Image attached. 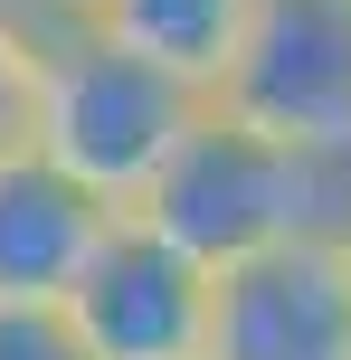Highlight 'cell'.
I'll use <instances>...</instances> for the list:
<instances>
[{
	"label": "cell",
	"instance_id": "8992f818",
	"mask_svg": "<svg viewBox=\"0 0 351 360\" xmlns=\"http://www.w3.org/2000/svg\"><path fill=\"white\" fill-rule=\"evenodd\" d=\"M114 218L124 209H105L48 152H0V304H67Z\"/></svg>",
	"mask_w": 351,
	"mask_h": 360
},
{
	"label": "cell",
	"instance_id": "52a82bcc",
	"mask_svg": "<svg viewBox=\"0 0 351 360\" xmlns=\"http://www.w3.org/2000/svg\"><path fill=\"white\" fill-rule=\"evenodd\" d=\"M247 19H257V0H105L95 29H105L114 48L152 57L162 76L219 95L228 67H238V48H247Z\"/></svg>",
	"mask_w": 351,
	"mask_h": 360
},
{
	"label": "cell",
	"instance_id": "6da1fadb",
	"mask_svg": "<svg viewBox=\"0 0 351 360\" xmlns=\"http://www.w3.org/2000/svg\"><path fill=\"white\" fill-rule=\"evenodd\" d=\"M143 228H162L171 247H190L200 266H238V256L276 247L304 228H351V162L295 152L276 133H257L247 114H228L219 95L200 105V124L181 133V152L143 190Z\"/></svg>",
	"mask_w": 351,
	"mask_h": 360
},
{
	"label": "cell",
	"instance_id": "ba28073f",
	"mask_svg": "<svg viewBox=\"0 0 351 360\" xmlns=\"http://www.w3.org/2000/svg\"><path fill=\"white\" fill-rule=\"evenodd\" d=\"M38 38L19 10H0V152L29 143V114H38Z\"/></svg>",
	"mask_w": 351,
	"mask_h": 360
},
{
	"label": "cell",
	"instance_id": "9c48e42d",
	"mask_svg": "<svg viewBox=\"0 0 351 360\" xmlns=\"http://www.w3.org/2000/svg\"><path fill=\"white\" fill-rule=\"evenodd\" d=\"M0 360H95L67 304H0Z\"/></svg>",
	"mask_w": 351,
	"mask_h": 360
},
{
	"label": "cell",
	"instance_id": "277c9868",
	"mask_svg": "<svg viewBox=\"0 0 351 360\" xmlns=\"http://www.w3.org/2000/svg\"><path fill=\"white\" fill-rule=\"evenodd\" d=\"M219 105L295 152L351 162V0H257Z\"/></svg>",
	"mask_w": 351,
	"mask_h": 360
},
{
	"label": "cell",
	"instance_id": "3957f363",
	"mask_svg": "<svg viewBox=\"0 0 351 360\" xmlns=\"http://www.w3.org/2000/svg\"><path fill=\"white\" fill-rule=\"evenodd\" d=\"M209 313H219V266H200L143 218H114L67 294V323L95 360H209Z\"/></svg>",
	"mask_w": 351,
	"mask_h": 360
},
{
	"label": "cell",
	"instance_id": "7a4b0ae2",
	"mask_svg": "<svg viewBox=\"0 0 351 360\" xmlns=\"http://www.w3.org/2000/svg\"><path fill=\"white\" fill-rule=\"evenodd\" d=\"M209 95L162 76L152 57L114 48L105 29H48L38 38V114L29 152H48L67 180H86L105 209H143V190L181 152V133L200 124Z\"/></svg>",
	"mask_w": 351,
	"mask_h": 360
},
{
	"label": "cell",
	"instance_id": "30bf717a",
	"mask_svg": "<svg viewBox=\"0 0 351 360\" xmlns=\"http://www.w3.org/2000/svg\"><path fill=\"white\" fill-rule=\"evenodd\" d=\"M0 10H19L29 29H86V19L105 10V0H0Z\"/></svg>",
	"mask_w": 351,
	"mask_h": 360
},
{
	"label": "cell",
	"instance_id": "5b68a950",
	"mask_svg": "<svg viewBox=\"0 0 351 360\" xmlns=\"http://www.w3.org/2000/svg\"><path fill=\"white\" fill-rule=\"evenodd\" d=\"M209 360H351V228H304L219 266Z\"/></svg>",
	"mask_w": 351,
	"mask_h": 360
}]
</instances>
